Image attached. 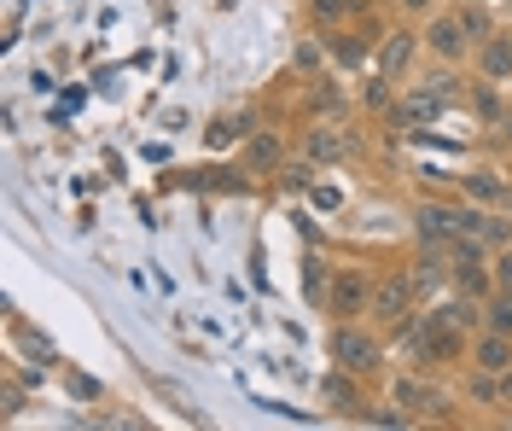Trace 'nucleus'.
Wrapping results in <instances>:
<instances>
[{
  "instance_id": "1",
  "label": "nucleus",
  "mask_w": 512,
  "mask_h": 431,
  "mask_svg": "<svg viewBox=\"0 0 512 431\" xmlns=\"http://www.w3.org/2000/svg\"><path fill=\"white\" fill-rule=\"evenodd\" d=\"M373 274L367 268H338L332 280H326V309L338 315V321H355V315H367V303H373Z\"/></svg>"
},
{
  "instance_id": "5",
  "label": "nucleus",
  "mask_w": 512,
  "mask_h": 431,
  "mask_svg": "<svg viewBox=\"0 0 512 431\" xmlns=\"http://www.w3.org/2000/svg\"><path fill=\"white\" fill-rule=\"evenodd\" d=\"M414 53H419L414 35H408V30H390V35H384V47H379V76L402 82V76H408V65H414Z\"/></svg>"
},
{
  "instance_id": "19",
  "label": "nucleus",
  "mask_w": 512,
  "mask_h": 431,
  "mask_svg": "<svg viewBox=\"0 0 512 431\" xmlns=\"http://www.w3.org/2000/svg\"><path fill=\"white\" fill-rule=\"evenodd\" d=\"M495 280H501V286H507V292H512V245H507V257L495 263Z\"/></svg>"
},
{
  "instance_id": "16",
  "label": "nucleus",
  "mask_w": 512,
  "mask_h": 431,
  "mask_svg": "<svg viewBox=\"0 0 512 431\" xmlns=\"http://www.w3.org/2000/svg\"><path fill=\"white\" fill-rule=\"evenodd\" d=\"M239 134H245V117H222V123L210 129V146H233Z\"/></svg>"
},
{
  "instance_id": "9",
  "label": "nucleus",
  "mask_w": 512,
  "mask_h": 431,
  "mask_svg": "<svg viewBox=\"0 0 512 431\" xmlns=\"http://www.w3.org/2000/svg\"><path fill=\"white\" fill-rule=\"evenodd\" d=\"M466 199L495 210V204H507V181H501L495 169H472V175H466Z\"/></svg>"
},
{
  "instance_id": "10",
  "label": "nucleus",
  "mask_w": 512,
  "mask_h": 431,
  "mask_svg": "<svg viewBox=\"0 0 512 431\" xmlns=\"http://www.w3.org/2000/svg\"><path fill=\"white\" fill-rule=\"evenodd\" d=\"M472 47V35L460 30V18H443V24H431V53L437 59H460Z\"/></svg>"
},
{
  "instance_id": "8",
  "label": "nucleus",
  "mask_w": 512,
  "mask_h": 431,
  "mask_svg": "<svg viewBox=\"0 0 512 431\" xmlns=\"http://www.w3.org/2000/svg\"><path fill=\"white\" fill-rule=\"evenodd\" d=\"M390 397H396V408H402L408 420H414V414H431V408H437V391H431L425 379H396V391H390Z\"/></svg>"
},
{
  "instance_id": "20",
  "label": "nucleus",
  "mask_w": 512,
  "mask_h": 431,
  "mask_svg": "<svg viewBox=\"0 0 512 431\" xmlns=\"http://www.w3.org/2000/svg\"><path fill=\"white\" fill-rule=\"evenodd\" d=\"M501 408H512V367L501 373Z\"/></svg>"
},
{
  "instance_id": "14",
  "label": "nucleus",
  "mask_w": 512,
  "mask_h": 431,
  "mask_svg": "<svg viewBox=\"0 0 512 431\" xmlns=\"http://www.w3.org/2000/svg\"><path fill=\"white\" fill-rule=\"evenodd\" d=\"M483 327L512 332V292H507V286H501V298H489V309H483Z\"/></svg>"
},
{
  "instance_id": "18",
  "label": "nucleus",
  "mask_w": 512,
  "mask_h": 431,
  "mask_svg": "<svg viewBox=\"0 0 512 431\" xmlns=\"http://www.w3.org/2000/svg\"><path fill=\"white\" fill-rule=\"evenodd\" d=\"M350 12V0H315V18H344Z\"/></svg>"
},
{
  "instance_id": "15",
  "label": "nucleus",
  "mask_w": 512,
  "mask_h": 431,
  "mask_svg": "<svg viewBox=\"0 0 512 431\" xmlns=\"http://www.w3.org/2000/svg\"><path fill=\"white\" fill-rule=\"evenodd\" d=\"M338 373H344V367H338ZM338 373H326V379H320V397L338 402V408H355V385H350V379H338Z\"/></svg>"
},
{
  "instance_id": "4",
  "label": "nucleus",
  "mask_w": 512,
  "mask_h": 431,
  "mask_svg": "<svg viewBox=\"0 0 512 431\" xmlns=\"http://www.w3.org/2000/svg\"><path fill=\"white\" fill-rule=\"evenodd\" d=\"M472 367H483V373H507L512 367V332L483 327L478 338H472Z\"/></svg>"
},
{
  "instance_id": "7",
  "label": "nucleus",
  "mask_w": 512,
  "mask_h": 431,
  "mask_svg": "<svg viewBox=\"0 0 512 431\" xmlns=\"http://www.w3.org/2000/svg\"><path fill=\"white\" fill-rule=\"evenodd\" d=\"M478 70H483V82H489V88H495V82H507V76H512V35H489V41H483Z\"/></svg>"
},
{
  "instance_id": "13",
  "label": "nucleus",
  "mask_w": 512,
  "mask_h": 431,
  "mask_svg": "<svg viewBox=\"0 0 512 431\" xmlns=\"http://www.w3.org/2000/svg\"><path fill=\"white\" fill-rule=\"evenodd\" d=\"M454 286H460V292H472V298H483V292H489L483 263H454Z\"/></svg>"
},
{
  "instance_id": "21",
  "label": "nucleus",
  "mask_w": 512,
  "mask_h": 431,
  "mask_svg": "<svg viewBox=\"0 0 512 431\" xmlns=\"http://www.w3.org/2000/svg\"><path fill=\"white\" fill-rule=\"evenodd\" d=\"M402 6H414V12H425V6H431V0H402Z\"/></svg>"
},
{
  "instance_id": "11",
  "label": "nucleus",
  "mask_w": 512,
  "mask_h": 431,
  "mask_svg": "<svg viewBox=\"0 0 512 431\" xmlns=\"http://www.w3.org/2000/svg\"><path fill=\"white\" fill-rule=\"evenodd\" d=\"M344 152H350V140H344L338 129H309V158L326 164V158H344Z\"/></svg>"
},
{
  "instance_id": "6",
  "label": "nucleus",
  "mask_w": 512,
  "mask_h": 431,
  "mask_svg": "<svg viewBox=\"0 0 512 431\" xmlns=\"http://www.w3.org/2000/svg\"><path fill=\"white\" fill-rule=\"evenodd\" d=\"M414 222H419V239H425V245H448V239L460 233V210H448V204H419Z\"/></svg>"
},
{
  "instance_id": "3",
  "label": "nucleus",
  "mask_w": 512,
  "mask_h": 431,
  "mask_svg": "<svg viewBox=\"0 0 512 431\" xmlns=\"http://www.w3.org/2000/svg\"><path fill=\"white\" fill-rule=\"evenodd\" d=\"M414 274H396V280H379L373 286V303H367V321H379V327H402L408 315H414Z\"/></svg>"
},
{
  "instance_id": "12",
  "label": "nucleus",
  "mask_w": 512,
  "mask_h": 431,
  "mask_svg": "<svg viewBox=\"0 0 512 431\" xmlns=\"http://www.w3.org/2000/svg\"><path fill=\"white\" fill-rule=\"evenodd\" d=\"M454 18H460V30L472 35V41H489V35H495V30H489V12H483L478 0H472V6H460Z\"/></svg>"
},
{
  "instance_id": "2",
  "label": "nucleus",
  "mask_w": 512,
  "mask_h": 431,
  "mask_svg": "<svg viewBox=\"0 0 512 431\" xmlns=\"http://www.w3.org/2000/svg\"><path fill=\"white\" fill-rule=\"evenodd\" d=\"M332 362L344 373H373L379 367V338L367 327H355V321H338L332 327Z\"/></svg>"
},
{
  "instance_id": "17",
  "label": "nucleus",
  "mask_w": 512,
  "mask_h": 431,
  "mask_svg": "<svg viewBox=\"0 0 512 431\" xmlns=\"http://www.w3.org/2000/svg\"><path fill=\"white\" fill-rule=\"evenodd\" d=\"M251 158H256V164H262V169H268V164H280V146H274V140L262 134V140H256V146H251Z\"/></svg>"
},
{
  "instance_id": "22",
  "label": "nucleus",
  "mask_w": 512,
  "mask_h": 431,
  "mask_svg": "<svg viewBox=\"0 0 512 431\" xmlns=\"http://www.w3.org/2000/svg\"><path fill=\"white\" fill-rule=\"evenodd\" d=\"M507 129H512V117H507Z\"/></svg>"
}]
</instances>
